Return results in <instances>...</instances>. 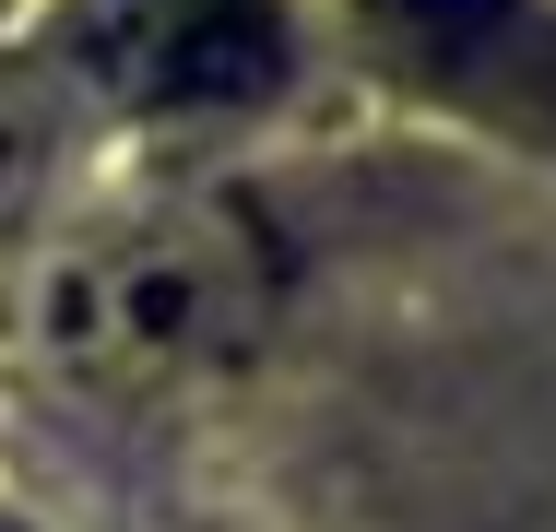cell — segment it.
Returning <instances> with one entry per match:
<instances>
[{"mask_svg":"<svg viewBox=\"0 0 556 532\" xmlns=\"http://www.w3.org/2000/svg\"><path fill=\"white\" fill-rule=\"evenodd\" d=\"M0 532H12V521H0Z\"/></svg>","mask_w":556,"mask_h":532,"instance_id":"5","label":"cell"},{"mask_svg":"<svg viewBox=\"0 0 556 532\" xmlns=\"http://www.w3.org/2000/svg\"><path fill=\"white\" fill-rule=\"evenodd\" d=\"M367 48L521 142H556V0H355Z\"/></svg>","mask_w":556,"mask_h":532,"instance_id":"3","label":"cell"},{"mask_svg":"<svg viewBox=\"0 0 556 532\" xmlns=\"http://www.w3.org/2000/svg\"><path fill=\"white\" fill-rule=\"evenodd\" d=\"M60 60L118 106H249L285 72V0H60Z\"/></svg>","mask_w":556,"mask_h":532,"instance_id":"2","label":"cell"},{"mask_svg":"<svg viewBox=\"0 0 556 532\" xmlns=\"http://www.w3.org/2000/svg\"><path fill=\"white\" fill-rule=\"evenodd\" d=\"M24 178H36V118H24V106H0V202H12Z\"/></svg>","mask_w":556,"mask_h":532,"instance_id":"4","label":"cell"},{"mask_svg":"<svg viewBox=\"0 0 556 532\" xmlns=\"http://www.w3.org/2000/svg\"><path fill=\"white\" fill-rule=\"evenodd\" d=\"M36 319L84 379L154 391V379H190V367L237 355L273 319V249L237 202H154V213L96 225L48 273Z\"/></svg>","mask_w":556,"mask_h":532,"instance_id":"1","label":"cell"}]
</instances>
